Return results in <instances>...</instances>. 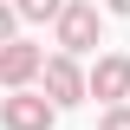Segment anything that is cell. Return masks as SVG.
Wrapping results in <instances>:
<instances>
[{
  "label": "cell",
  "mask_w": 130,
  "mask_h": 130,
  "mask_svg": "<svg viewBox=\"0 0 130 130\" xmlns=\"http://www.w3.org/2000/svg\"><path fill=\"white\" fill-rule=\"evenodd\" d=\"M39 78H46V98L52 104H85V72L72 65V52H52V59H39Z\"/></svg>",
  "instance_id": "obj_3"
},
{
  "label": "cell",
  "mask_w": 130,
  "mask_h": 130,
  "mask_svg": "<svg viewBox=\"0 0 130 130\" xmlns=\"http://www.w3.org/2000/svg\"><path fill=\"white\" fill-rule=\"evenodd\" d=\"M98 130H130V104H111V111H104V124Z\"/></svg>",
  "instance_id": "obj_7"
},
{
  "label": "cell",
  "mask_w": 130,
  "mask_h": 130,
  "mask_svg": "<svg viewBox=\"0 0 130 130\" xmlns=\"http://www.w3.org/2000/svg\"><path fill=\"white\" fill-rule=\"evenodd\" d=\"M39 59H46V52L32 46V39H7V46H0V85H7V91L32 85L39 78Z\"/></svg>",
  "instance_id": "obj_5"
},
{
  "label": "cell",
  "mask_w": 130,
  "mask_h": 130,
  "mask_svg": "<svg viewBox=\"0 0 130 130\" xmlns=\"http://www.w3.org/2000/svg\"><path fill=\"white\" fill-rule=\"evenodd\" d=\"M59 7H65V0H13V13H20V20H52Z\"/></svg>",
  "instance_id": "obj_6"
},
{
  "label": "cell",
  "mask_w": 130,
  "mask_h": 130,
  "mask_svg": "<svg viewBox=\"0 0 130 130\" xmlns=\"http://www.w3.org/2000/svg\"><path fill=\"white\" fill-rule=\"evenodd\" d=\"M13 20H20L13 7H0V46H7V39H13Z\"/></svg>",
  "instance_id": "obj_8"
},
{
  "label": "cell",
  "mask_w": 130,
  "mask_h": 130,
  "mask_svg": "<svg viewBox=\"0 0 130 130\" xmlns=\"http://www.w3.org/2000/svg\"><path fill=\"white\" fill-rule=\"evenodd\" d=\"M0 124L7 130H52L59 124V104H52L46 91H26V85H20L13 98H0Z\"/></svg>",
  "instance_id": "obj_2"
},
{
  "label": "cell",
  "mask_w": 130,
  "mask_h": 130,
  "mask_svg": "<svg viewBox=\"0 0 130 130\" xmlns=\"http://www.w3.org/2000/svg\"><path fill=\"white\" fill-rule=\"evenodd\" d=\"M111 13H124V20H130V0H111Z\"/></svg>",
  "instance_id": "obj_9"
},
{
  "label": "cell",
  "mask_w": 130,
  "mask_h": 130,
  "mask_svg": "<svg viewBox=\"0 0 130 130\" xmlns=\"http://www.w3.org/2000/svg\"><path fill=\"white\" fill-rule=\"evenodd\" d=\"M52 26H59V46L65 52H91L98 39H104V20H98L91 0H65L59 13H52Z\"/></svg>",
  "instance_id": "obj_1"
},
{
  "label": "cell",
  "mask_w": 130,
  "mask_h": 130,
  "mask_svg": "<svg viewBox=\"0 0 130 130\" xmlns=\"http://www.w3.org/2000/svg\"><path fill=\"white\" fill-rule=\"evenodd\" d=\"M85 98H104V104L130 98V59H124V52H104V59L85 72Z\"/></svg>",
  "instance_id": "obj_4"
}]
</instances>
